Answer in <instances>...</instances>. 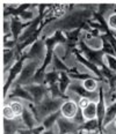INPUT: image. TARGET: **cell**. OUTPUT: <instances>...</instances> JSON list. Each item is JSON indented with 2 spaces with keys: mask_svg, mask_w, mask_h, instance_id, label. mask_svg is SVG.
Returning a JSON list of instances; mask_svg holds the SVG:
<instances>
[{
  "mask_svg": "<svg viewBox=\"0 0 116 134\" xmlns=\"http://www.w3.org/2000/svg\"><path fill=\"white\" fill-rule=\"evenodd\" d=\"M107 22H108V26L112 28V29L116 30V13H112L107 19Z\"/></svg>",
  "mask_w": 116,
  "mask_h": 134,
  "instance_id": "obj_7",
  "label": "cell"
},
{
  "mask_svg": "<svg viewBox=\"0 0 116 134\" xmlns=\"http://www.w3.org/2000/svg\"><path fill=\"white\" fill-rule=\"evenodd\" d=\"M81 112H83L85 121L95 120L98 117V103L95 100H92L86 108L81 110Z\"/></svg>",
  "mask_w": 116,
  "mask_h": 134,
  "instance_id": "obj_2",
  "label": "cell"
},
{
  "mask_svg": "<svg viewBox=\"0 0 116 134\" xmlns=\"http://www.w3.org/2000/svg\"><path fill=\"white\" fill-rule=\"evenodd\" d=\"M2 116H4L5 120H14V119L16 118V116L14 114L9 104L4 105V109H2Z\"/></svg>",
  "mask_w": 116,
  "mask_h": 134,
  "instance_id": "obj_5",
  "label": "cell"
},
{
  "mask_svg": "<svg viewBox=\"0 0 116 134\" xmlns=\"http://www.w3.org/2000/svg\"><path fill=\"white\" fill-rule=\"evenodd\" d=\"M90 102H92V99L88 98V97H80V98L78 99V105H79V108H80V110L85 109Z\"/></svg>",
  "mask_w": 116,
  "mask_h": 134,
  "instance_id": "obj_6",
  "label": "cell"
},
{
  "mask_svg": "<svg viewBox=\"0 0 116 134\" xmlns=\"http://www.w3.org/2000/svg\"><path fill=\"white\" fill-rule=\"evenodd\" d=\"M11 108H12L14 114H15L16 117H20V116H23L24 113V105L22 102H20V100H12V102L9 103Z\"/></svg>",
  "mask_w": 116,
  "mask_h": 134,
  "instance_id": "obj_4",
  "label": "cell"
},
{
  "mask_svg": "<svg viewBox=\"0 0 116 134\" xmlns=\"http://www.w3.org/2000/svg\"><path fill=\"white\" fill-rule=\"evenodd\" d=\"M115 118H116V117H115ZM114 126L116 127V119H115V121H114Z\"/></svg>",
  "mask_w": 116,
  "mask_h": 134,
  "instance_id": "obj_8",
  "label": "cell"
},
{
  "mask_svg": "<svg viewBox=\"0 0 116 134\" xmlns=\"http://www.w3.org/2000/svg\"><path fill=\"white\" fill-rule=\"evenodd\" d=\"M81 85H83V87L86 89L88 93H92V94H94L95 91L98 90V87H99L98 81L95 79H93V77H87V79H84L83 82H81Z\"/></svg>",
  "mask_w": 116,
  "mask_h": 134,
  "instance_id": "obj_3",
  "label": "cell"
},
{
  "mask_svg": "<svg viewBox=\"0 0 116 134\" xmlns=\"http://www.w3.org/2000/svg\"><path fill=\"white\" fill-rule=\"evenodd\" d=\"M79 111H80V108H79L78 103L75 102V100L67 99L62 103L60 114L63 116V118H66V119H69V120H73Z\"/></svg>",
  "mask_w": 116,
  "mask_h": 134,
  "instance_id": "obj_1",
  "label": "cell"
}]
</instances>
